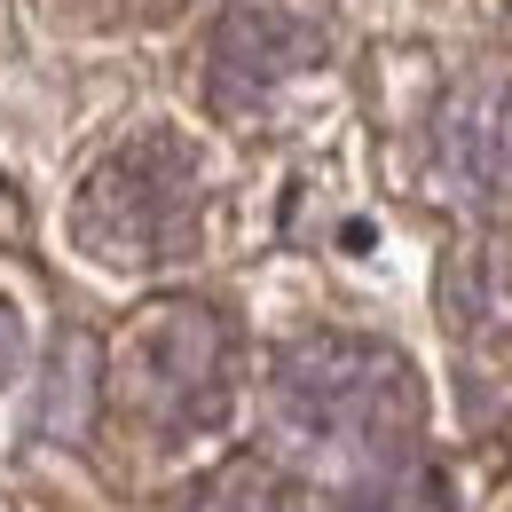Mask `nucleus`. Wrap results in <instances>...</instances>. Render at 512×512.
<instances>
[{"label": "nucleus", "mask_w": 512, "mask_h": 512, "mask_svg": "<svg viewBox=\"0 0 512 512\" xmlns=\"http://www.w3.org/2000/svg\"><path fill=\"white\" fill-rule=\"evenodd\" d=\"M268 410L292 442L323 457L386 465V457H410L426 434V379L402 347H386L371 331H308L276 347Z\"/></svg>", "instance_id": "nucleus-1"}, {"label": "nucleus", "mask_w": 512, "mask_h": 512, "mask_svg": "<svg viewBox=\"0 0 512 512\" xmlns=\"http://www.w3.org/2000/svg\"><path fill=\"white\" fill-rule=\"evenodd\" d=\"M103 386L119 402V418H134V434L150 442H190L205 426L229 418L237 394V331L213 300H150L127 323L119 355H103Z\"/></svg>", "instance_id": "nucleus-2"}, {"label": "nucleus", "mask_w": 512, "mask_h": 512, "mask_svg": "<svg viewBox=\"0 0 512 512\" xmlns=\"http://www.w3.org/2000/svg\"><path fill=\"white\" fill-rule=\"evenodd\" d=\"M197 229H205V174L197 150L166 127L119 142L71 197V245L127 276L197 253Z\"/></svg>", "instance_id": "nucleus-3"}, {"label": "nucleus", "mask_w": 512, "mask_h": 512, "mask_svg": "<svg viewBox=\"0 0 512 512\" xmlns=\"http://www.w3.org/2000/svg\"><path fill=\"white\" fill-rule=\"evenodd\" d=\"M331 56V0H229L205 40V95L221 111H260Z\"/></svg>", "instance_id": "nucleus-4"}, {"label": "nucleus", "mask_w": 512, "mask_h": 512, "mask_svg": "<svg viewBox=\"0 0 512 512\" xmlns=\"http://www.w3.org/2000/svg\"><path fill=\"white\" fill-rule=\"evenodd\" d=\"M434 166L457 197H512V71H473L434 103Z\"/></svg>", "instance_id": "nucleus-5"}, {"label": "nucleus", "mask_w": 512, "mask_h": 512, "mask_svg": "<svg viewBox=\"0 0 512 512\" xmlns=\"http://www.w3.org/2000/svg\"><path fill=\"white\" fill-rule=\"evenodd\" d=\"M442 323L457 347L512 379V229H473L442 260Z\"/></svg>", "instance_id": "nucleus-6"}, {"label": "nucleus", "mask_w": 512, "mask_h": 512, "mask_svg": "<svg viewBox=\"0 0 512 512\" xmlns=\"http://www.w3.org/2000/svg\"><path fill=\"white\" fill-rule=\"evenodd\" d=\"M95 410H103V347H95V331H64L48 355V386H40V434L87 442Z\"/></svg>", "instance_id": "nucleus-7"}, {"label": "nucleus", "mask_w": 512, "mask_h": 512, "mask_svg": "<svg viewBox=\"0 0 512 512\" xmlns=\"http://www.w3.org/2000/svg\"><path fill=\"white\" fill-rule=\"evenodd\" d=\"M331 512H457V505H449L442 465H426V457L410 449V457L363 465V473L339 489V505H331Z\"/></svg>", "instance_id": "nucleus-8"}, {"label": "nucleus", "mask_w": 512, "mask_h": 512, "mask_svg": "<svg viewBox=\"0 0 512 512\" xmlns=\"http://www.w3.org/2000/svg\"><path fill=\"white\" fill-rule=\"evenodd\" d=\"M182 512H300V505H292V481H284L260 449H237V457H221L190 489Z\"/></svg>", "instance_id": "nucleus-9"}, {"label": "nucleus", "mask_w": 512, "mask_h": 512, "mask_svg": "<svg viewBox=\"0 0 512 512\" xmlns=\"http://www.w3.org/2000/svg\"><path fill=\"white\" fill-rule=\"evenodd\" d=\"M16 363H24V316L0 300V386L16 379Z\"/></svg>", "instance_id": "nucleus-10"}]
</instances>
